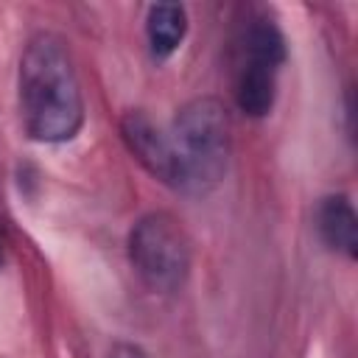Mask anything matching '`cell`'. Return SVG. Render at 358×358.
<instances>
[{"label": "cell", "instance_id": "6da1fadb", "mask_svg": "<svg viewBox=\"0 0 358 358\" xmlns=\"http://www.w3.org/2000/svg\"><path fill=\"white\" fill-rule=\"evenodd\" d=\"M20 115L39 143L73 140L84 123L81 84L64 42L36 34L20 59Z\"/></svg>", "mask_w": 358, "mask_h": 358}, {"label": "cell", "instance_id": "7a4b0ae2", "mask_svg": "<svg viewBox=\"0 0 358 358\" xmlns=\"http://www.w3.org/2000/svg\"><path fill=\"white\" fill-rule=\"evenodd\" d=\"M173 154V187L190 196L215 190L229 165V120L215 98H193L179 109L168 131Z\"/></svg>", "mask_w": 358, "mask_h": 358}, {"label": "cell", "instance_id": "3957f363", "mask_svg": "<svg viewBox=\"0 0 358 358\" xmlns=\"http://www.w3.org/2000/svg\"><path fill=\"white\" fill-rule=\"evenodd\" d=\"M129 260L151 291L173 294L190 274V243L168 213H148L129 232Z\"/></svg>", "mask_w": 358, "mask_h": 358}, {"label": "cell", "instance_id": "277c9868", "mask_svg": "<svg viewBox=\"0 0 358 358\" xmlns=\"http://www.w3.org/2000/svg\"><path fill=\"white\" fill-rule=\"evenodd\" d=\"M120 134H123L129 151L137 157V162L151 176H157L159 182L173 187V154H171L168 131H162L148 115L129 112L120 123Z\"/></svg>", "mask_w": 358, "mask_h": 358}, {"label": "cell", "instance_id": "5b68a950", "mask_svg": "<svg viewBox=\"0 0 358 358\" xmlns=\"http://www.w3.org/2000/svg\"><path fill=\"white\" fill-rule=\"evenodd\" d=\"M316 227H319L322 241L333 252H341L347 257L358 255V218L347 196L338 193V196L322 199L319 213H316Z\"/></svg>", "mask_w": 358, "mask_h": 358}, {"label": "cell", "instance_id": "8992f818", "mask_svg": "<svg viewBox=\"0 0 358 358\" xmlns=\"http://www.w3.org/2000/svg\"><path fill=\"white\" fill-rule=\"evenodd\" d=\"M277 70L271 67H263V64H255V62H243L241 64V73H238V81H235V101H238V109L249 117H263L271 112L274 106V81Z\"/></svg>", "mask_w": 358, "mask_h": 358}, {"label": "cell", "instance_id": "52a82bcc", "mask_svg": "<svg viewBox=\"0 0 358 358\" xmlns=\"http://www.w3.org/2000/svg\"><path fill=\"white\" fill-rule=\"evenodd\" d=\"M145 34H148V45H151V53L165 59L171 56L185 34H187V14L179 3H157L148 8V17H145Z\"/></svg>", "mask_w": 358, "mask_h": 358}, {"label": "cell", "instance_id": "ba28073f", "mask_svg": "<svg viewBox=\"0 0 358 358\" xmlns=\"http://www.w3.org/2000/svg\"><path fill=\"white\" fill-rule=\"evenodd\" d=\"M243 50H246L243 62H255L271 70H277L285 62V39L271 20H255L249 25Z\"/></svg>", "mask_w": 358, "mask_h": 358}, {"label": "cell", "instance_id": "9c48e42d", "mask_svg": "<svg viewBox=\"0 0 358 358\" xmlns=\"http://www.w3.org/2000/svg\"><path fill=\"white\" fill-rule=\"evenodd\" d=\"M106 358H148L137 344H115Z\"/></svg>", "mask_w": 358, "mask_h": 358}]
</instances>
